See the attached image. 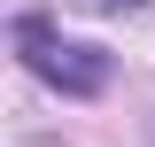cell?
<instances>
[{
	"label": "cell",
	"instance_id": "1",
	"mask_svg": "<svg viewBox=\"0 0 155 147\" xmlns=\"http://www.w3.org/2000/svg\"><path fill=\"white\" fill-rule=\"evenodd\" d=\"M16 47H23V70H31L39 85H54L62 101H93V93H109V77H116V62L101 54V47L62 39L47 16H16Z\"/></svg>",
	"mask_w": 155,
	"mask_h": 147
},
{
	"label": "cell",
	"instance_id": "2",
	"mask_svg": "<svg viewBox=\"0 0 155 147\" xmlns=\"http://www.w3.org/2000/svg\"><path fill=\"white\" fill-rule=\"evenodd\" d=\"M85 8H147V0H85Z\"/></svg>",
	"mask_w": 155,
	"mask_h": 147
}]
</instances>
